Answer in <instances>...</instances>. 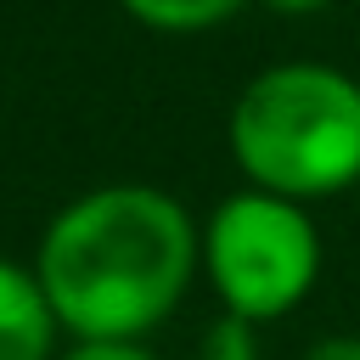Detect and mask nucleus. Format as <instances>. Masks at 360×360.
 Listing matches in <instances>:
<instances>
[{
    "instance_id": "0eeeda50",
    "label": "nucleus",
    "mask_w": 360,
    "mask_h": 360,
    "mask_svg": "<svg viewBox=\"0 0 360 360\" xmlns=\"http://www.w3.org/2000/svg\"><path fill=\"white\" fill-rule=\"evenodd\" d=\"M62 360H152L141 343H79L73 354H62Z\"/></svg>"
},
{
    "instance_id": "6e6552de",
    "label": "nucleus",
    "mask_w": 360,
    "mask_h": 360,
    "mask_svg": "<svg viewBox=\"0 0 360 360\" xmlns=\"http://www.w3.org/2000/svg\"><path fill=\"white\" fill-rule=\"evenodd\" d=\"M304 360H360V338H321Z\"/></svg>"
},
{
    "instance_id": "423d86ee",
    "label": "nucleus",
    "mask_w": 360,
    "mask_h": 360,
    "mask_svg": "<svg viewBox=\"0 0 360 360\" xmlns=\"http://www.w3.org/2000/svg\"><path fill=\"white\" fill-rule=\"evenodd\" d=\"M253 354H259L253 321H242V315H219L202 332V360H253Z\"/></svg>"
},
{
    "instance_id": "f03ea898",
    "label": "nucleus",
    "mask_w": 360,
    "mask_h": 360,
    "mask_svg": "<svg viewBox=\"0 0 360 360\" xmlns=\"http://www.w3.org/2000/svg\"><path fill=\"white\" fill-rule=\"evenodd\" d=\"M231 152L270 197H326L360 180V84L287 62L259 73L231 112Z\"/></svg>"
},
{
    "instance_id": "7ed1b4c3",
    "label": "nucleus",
    "mask_w": 360,
    "mask_h": 360,
    "mask_svg": "<svg viewBox=\"0 0 360 360\" xmlns=\"http://www.w3.org/2000/svg\"><path fill=\"white\" fill-rule=\"evenodd\" d=\"M202 264L231 315L270 321L309 292L321 270V242L298 214V202L270 191H242L219 202V214L208 219Z\"/></svg>"
},
{
    "instance_id": "39448f33",
    "label": "nucleus",
    "mask_w": 360,
    "mask_h": 360,
    "mask_svg": "<svg viewBox=\"0 0 360 360\" xmlns=\"http://www.w3.org/2000/svg\"><path fill=\"white\" fill-rule=\"evenodd\" d=\"M124 6L152 28H208V22L231 17L242 0H124Z\"/></svg>"
},
{
    "instance_id": "20e7f679",
    "label": "nucleus",
    "mask_w": 360,
    "mask_h": 360,
    "mask_svg": "<svg viewBox=\"0 0 360 360\" xmlns=\"http://www.w3.org/2000/svg\"><path fill=\"white\" fill-rule=\"evenodd\" d=\"M51 338L56 315L39 276L0 259V360H51Z\"/></svg>"
},
{
    "instance_id": "f257e3e1",
    "label": "nucleus",
    "mask_w": 360,
    "mask_h": 360,
    "mask_svg": "<svg viewBox=\"0 0 360 360\" xmlns=\"http://www.w3.org/2000/svg\"><path fill=\"white\" fill-rule=\"evenodd\" d=\"M197 264L186 208L152 186H107L68 202L39 242V287L56 326L84 343H135L158 326Z\"/></svg>"
},
{
    "instance_id": "1a4fd4ad",
    "label": "nucleus",
    "mask_w": 360,
    "mask_h": 360,
    "mask_svg": "<svg viewBox=\"0 0 360 360\" xmlns=\"http://www.w3.org/2000/svg\"><path fill=\"white\" fill-rule=\"evenodd\" d=\"M270 11H315V6H326V0H264Z\"/></svg>"
}]
</instances>
